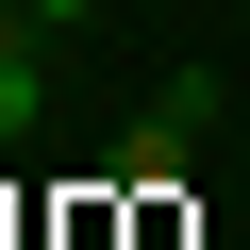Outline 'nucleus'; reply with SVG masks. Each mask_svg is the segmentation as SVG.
Segmentation results:
<instances>
[{"label":"nucleus","mask_w":250,"mask_h":250,"mask_svg":"<svg viewBox=\"0 0 250 250\" xmlns=\"http://www.w3.org/2000/svg\"><path fill=\"white\" fill-rule=\"evenodd\" d=\"M34 117H50V17L17 0V17H0V150H17Z\"/></svg>","instance_id":"f257e3e1"},{"label":"nucleus","mask_w":250,"mask_h":250,"mask_svg":"<svg viewBox=\"0 0 250 250\" xmlns=\"http://www.w3.org/2000/svg\"><path fill=\"white\" fill-rule=\"evenodd\" d=\"M34 17H50V34H83V17H100V0H34Z\"/></svg>","instance_id":"f03ea898"}]
</instances>
